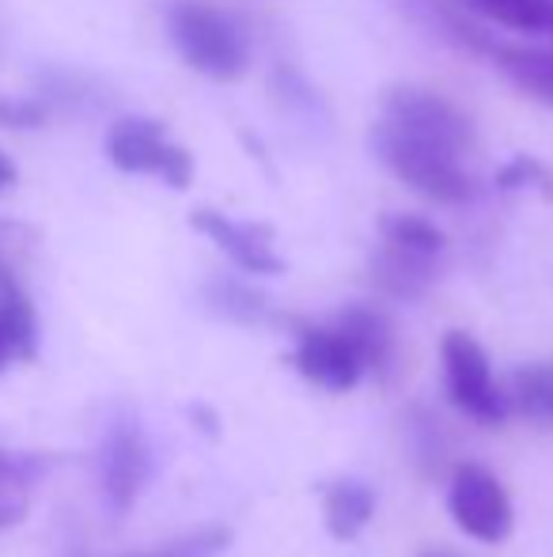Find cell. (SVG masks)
<instances>
[{
    "mask_svg": "<svg viewBox=\"0 0 553 557\" xmlns=\"http://www.w3.org/2000/svg\"><path fill=\"white\" fill-rule=\"evenodd\" d=\"M376 516V490L361 478H338L323 490V520L330 539L353 543Z\"/></svg>",
    "mask_w": 553,
    "mask_h": 557,
    "instance_id": "15",
    "label": "cell"
},
{
    "mask_svg": "<svg viewBox=\"0 0 553 557\" xmlns=\"http://www.w3.org/2000/svg\"><path fill=\"white\" fill-rule=\"evenodd\" d=\"M379 117L455 156H470L478 145L470 114L458 103H451L443 91L420 88V84H391L379 99Z\"/></svg>",
    "mask_w": 553,
    "mask_h": 557,
    "instance_id": "4",
    "label": "cell"
},
{
    "mask_svg": "<svg viewBox=\"0 0 553 557\" xmlns=\"http://www.w3.org/2000/svg\"><path fill=\"white\" fill-rule=\"evenodd\" d=\"M368 277L379 293L394 296V300H417L436 281V258H420V255H410V250H399V247H391V243H384V247L372 255Z\"/></svg>",
    "mask_w": 553,
    "mask_h": 557,
    "instance_id": "14",
    "label": "cell"
},
{
    "mask_svg": "<svg viewBox=\"0 0 553 557\" xmlns=\"http://www.w3.org/2000/svg\"><path fill=\"white\" fill-rule=\"evenodd\" d=\"M152 478V447L137 418H118L99 447V485L114 512H129Z\"/></svg>",
    "mask_w": 553,
    "mask_h": 557,
    "instance_id": "7",
    "label": "cell"
},
{
    "mask_svg": "<svg viewBox=\"0 0 553 557\" xmlns=\"http://www.w3.org/2000/svg\"><path fill=\"white\" fill-rule=\"evenodd\" d=\"M493 69L535 103L553 111V46H527V42H501L489 46Z\"/></svg>",
    "mask_w": 553,
    "mask_h": 557,
    "instance_id": "12",
    "label": "cell"
},
{
    "mask_svg": "<svg viewBox=\"0 0 553 557\" xmlns=\"http://www.w3.org/2000/svg\"><path fill=\"white\" fill-rule=\"evenodd\" d=\"M190 227L205 235L209 243H216L251 277H277V273H285V258L274 250V227L269 224L231 221V216L216 213V209H198V213H190Z\"/></svg>",
    "mask_w": 553,
    "mask_h": 557,
    "instance_id": "9",
    "label": "cell"
},
{
    "mask_svg": "<svg viewBox=\"0 0 553 557\" xmlns=\"http://www.w3.org/2000/svg\"><path fill=\"white\" fill-rule=\"evenodd\" d=\"M402 20H410L428 38L451 46L458 53H474V58H489V46L497 35H489L478 23V15L466 12L458 0H387Z\"/></svg>",
    "mask_w": 553,
    "mask_h": 557,
    "instance_id": "10",
    "label": "cell"
},
{
    "mask_svg": "<svg viewBox=\"0 0 553 557\" xmlns=\"http://www.w3.org/2000/svg\"><path fill=\"white\" fill-rule=\"evenodd\" d=\"M379 235H384V243H391V247L410 250V255H420V258H436V262H440L443 247H448L440 227L417 213H384L379 216Z\"/></svg>",
    "mask_w": 553,
    "mask_h": 557,
    "instance_id": "18",
    "label": "cell"
},
{
    "mask_svg": "<svg viewBox=\"0 0 553 557\" xmlns=\"http://www.w3.org/2000/svg\"><path fill=\"white\" fill-rule=\"evenodd\" d=\"M292 364L315 387L330 391V395H345L361 383L364 364L353 352V345L341 337L338 326H315V323H296V345H292Z\"/></svg>",
    "mask_w": 553,
    "mask_h": 557,
    "instance_id": "8",
    "label": "cell"
},
{
    "mask_svg": "<svg viewBox=\"0 0 553 557\" xmlns=\"http://www.w3.org/2000/svg\"><path fill=\"white\" fill-rule=\"evenodd\" d=\"M508 406L553 425V364H524L512 372Z\"/></svg>",
    "mask_w": 553,
    "mask_h": 557,
    "instance_id": "19",
    "label": "cell"
},
{
    "mask_svg": "<svg viewBox=\"0 0 553 557\" xmlns=\"http://www.w3.org/2000/svg\"><path fill=\"white\" fill-rule=\"evenodd\" d=\"M27 478H30V459H23V455L0 447V493L12 490V485H23Z\"/></svg>",
    "mask_w": 553,
    "mask_h": 557,
    "instance_id": "23",
    "label": "cell"
},
{
    "mask_svg": "<svg viewBox=\"0 0 553 557\" xmlns=\"http://www.w3.org/2000/svg\"><path fill=\"white\" fill-rule=\"evenodd\" d=\"M38 337H42V326H38L35 304L23 293L20 277H15L4 258H0V375H4L15 360L35 357Z\"/></svg>",
    "mask_w": 553,
    "mask_h": 557,
    "instance_id": "11",
    "label": "cell"
},
{
    "mask_svg": "<svg viewBox=\"0 0 553 557\" xmlns=\"http://www.w3.org/2000/svg\"><path fill=\"white\" fill-rule=\"evenodd\" d=\"M167 35L178 58L216 84L239 81L251 69V42L243 27L209 0H175L167 8Z\"/></svg>",
    "mask_w": 553,
    "mask_h": 557,
    "instance_id": "2",
    "label": "cell"
},
{
    "mask_svg": "<svg viewBox=\"0 0 553 557\" xmlns=\"http://www.w3.org/2000/svg\"><path fill=\"white\" fill-rule=\"evenodd\" d=\"M334 326L353 345L364 372L384 375L394 364V326L379 308H372V304H349V308H341L334 315Z\"/></svg>",
    "mask_w": 553,
    "mask_h": 557,
    "instance_id": "13",
    "label": "cell"
},
{
    "mask_svg": "<svg viewBox=\"0 0 553 557\" xmlns=\"http://www.w3.org/2000/svg\"><path fill=\"white\" fill-rule=\"evenodd\" d=\"M440 360H443L448 398L455 403L458 413H466V418L486 429H497L508 421V413H512L508 395L497 391L493 364H489L478 337L466 331H448L440 342Z\"/></svg>",
    "mask_w": 553,
    "mask_h": 557,
    "instance_id": "5",
    "label": "cell"
},
{
    "mask_svg": "<svg viewBox=\"0 0 553 557\" xmlns=\"http://www.w3.org/2000/svg\"><path fill=\"white\" fill-rule=\"evenodd\" d=\"M497 186L501 190H539L542 198L553 201V171L539 163L535 156H516L497 171Z\"/></svg>",
    "mask_w": 553,
    "mask_h": 557,
    "instance_id": "20",
    "label": "cell"
},
{
    "mask_svg": "<svg viewBox=\"0 0 553 557\" xmlns=\"http://www.w3.org/2000/svg\"><path fill=\"white\" fill-rule=\"evenodd\" d=\"M448 512L458 523V531H466L474 543L486 546L504 543L516 531V508H512L508 485L481 462L455 467L448 485Z\"/></svg>",
    "mask_w": 553,
    "mask_h": 557,
    "instance_id": "6",
    "label": "cell"
},
{
    "mask_svg": "<svg viewBox=\"0 0 553 557\" xmlns=\"http://www.w3.org/2000/svg\"><path fill=\"white\" fill-rule=\"evenodd\" d=\"M27 516V505H20L15 497H8V493H0V531L15 528V523Z\"/></svg>",
    "mask_w": 553,
    "mask_h": 557,
    "instance_id": "24",
    "label": "cell"
},
{
    "mask_svg": "<svg viewBox=\"0 0 553 557\" xmlns=\"http://www.w3.org/2000/svg\"><path fill=\"white\" fill-rule=\"evenodd\" d=\"M205 304L216 311L221 319L228 323H239V326H254V323H266L274 315L269 300L251 288L247 281H236V277H213L205 285Z\"/></svg>",
    "mask_w": 553,
    "mask_h": 557,
    "instance_id": "17",
    "label": "cell"
},
{
    "mask_svg": "<svg viewBox=\"0 0 553 557\" xmlns=\"http://www.w3.org/2000/svg\"><path fill=\"white\" fill-rule=\"evenodd\" d=\"M368 145L376 152V160L425 201L466 206V201L478 198V178L466 168V156L448 152V148L432 145V140H420L414 133L384 122V117L372 125Z\"/></svg>",
    "mask_w": 553,
    "mask_h": 557,
    "instance_id": "1",
    "label": "cell"
},
{
    "mask_svg": "<svg viewBox=\"0 0 553 557\" xmlns=\"http://www.w3.org/2000/svg\"><path fill=\"white\" fill-rule=\"evenodd\" d=\"M15 183H20V168H15L12 156H8L4 148H0V198H4V194L12 190Z\"/></svg>",
    "mask_w": 553,
    "mask_h": 557,
    "instance_id": "25",
    "label": "cell"
},
{
    "mask_svg": "<svg viewBox=\"0 0 553 557\" xmlns=\"http://www.w3.org/2000/svg\"><path fill=\"white\" fill-rule=\"evenodd\" d=\"M231 546V531L228 528H198L186 531V535L171 539L167 546H160L152 557H221Z\"/></svg>",
    "mask_w": 553,
    "mask_h": 557,
    "instance_id": "21",
    "label": "cell"
},
{
    "mask_svg": "<svg viewBox=\"0 0 553 557\" xmlns=\"http://www.w3.org/2000/svg\"><path fill=\"white\" fill-rule=\"evenodd\" d=\"M50 117L53 107L38 91L35 96H0V129H42V125H50Z\"/></svg>",
    "mask_w": 553,
    "mask_h": 557,
    "instance_id": "22",
    "label": "cell"
},
{
    "mask_svg": "<svg viewBox=\"0 0 553 557\" xmlns=\"http://www.w3.org/2000/svg\"><path fill=\"white\" fill-rule=\"evenodd\" d=\"M470 15L508 27L516 35L553 38V0H458Z\"/></svg>",
    "mask_w": 553,
    "mask_h": 557,
    "instance_id": "16",
    "label": "cell"
},
{
    "mask_svg": "<svg viewBox=\"0 0 553 557\" xmlns=\"http://www.w3.org/2000/svg\"><path fill=\"white\" fill-rule=\"evenodd\" d=\"M106 160L122 175H152L171 190H186L193 183V156L167 137V125L144 114H129L106 129Z\"/></svg>",
    "mask_w": 553,
    "mask_h": 557,
    "instance_id": "3",
    "label": "cell"
},
{
    "mask_svg": "<svg viewBox=\"0 0 553 557\" xmlns=\"http://www.w3.org/2000/svg\"><path fill=\"white\" fill-rule=\"evenodd\" d=\"M420 557H458V554H451V550H425Z\"/></svg>",
    "mask_w": 553,
    "mask_h": 557,
    "instance_id": "26",
    "label": "cell"
}]
</instances>
